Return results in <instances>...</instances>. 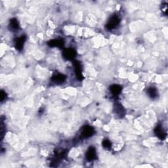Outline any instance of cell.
Here are the masks:
<instances>
[{
    "label": "cell",
    "mask_w": 168,
    "mask_h": 168,
    "mask_svg": "<svg viewBox=\"0 0 168 168\" xmlns=\"http://www.w3.org/2000/svg\"><path fill=\"white\" fill-rule=\"evenodd\" d=\"M95 129L92 126L87 125H84L81 129L80 131V138L81 139H87L92 137L95 134Z\"/></svg>",
    "instance_id": "1"
},
{
    "label": "cell",
    "mask_w": 168,
    "mask_h": 168,
    "mask_svg": "<svg viewBox=\"0 0 168 168\" xmlns=\"http://www.w3.org/2000/svg\"><path fill=\"white\" fill-rule=\"evenodd\" d=\"M120 22V19L117 15H114L112 16L106 24L107 29L111 30L114 29L115 28L119 25Z\"/></svg>",
    "instance_id": "2"
},
{
    "label": "cell",
    "mask_w": 168,
    "mask_h": 168,
    "mask_svg": "<svg viewBox=\"0 0 168 168\" xmlns=\"http://www.w3.org/2000/svg\"><path fill=\"white\" fill-rule=\"evenodd\" d=\"M62 56L64 59L68 60H72L76 56V51L72 48L64 49L62 51Z\"/></svg>",
    "instance_id": "3"
},
{
    "label": "cell",
    "mask_w": 168,
    "mask_h": 168,
    "mask_svg": "<svg viewBox=\"0 0 168 168\" xmlns=\"http://www.w3.org/2000/svg\"><path fill=\"white\" fill-rule=\"evenodd\" d=\"M73 66L74 68L76 78H78V80H82L83 79V76L82 74V69L80 62L78 60H74L73 62Z\"/></svg>",
    "instance_id": "4"
},
{
    "label": "cell",
    "mask_w": 168,
    "mask_h": 168,
    "mask_svg": "<svg viewBox=\"0 0 168 168\" xmlns=\"http://www.w3.org/2000/svg\"><path fill=\"white\" fill-rule=\"evenodd\" d=\"M97 158L96 149L93 146H90L86 154V159L88 162H92Z\"/></svg>",
    "instance_id": "5"
},
{
    "label": "cell",
    "mask_w": 168,
    "mask_h": 168,
    "mask_svg": "<svg viewBox=\"0 0 168 168\" xmlns=\"http://www.w3.org/2000/svg\"><path fill=\"white\" fill-rule=\"evenodd\" d=\"M155 134L157 137L161 140H164L167 136L166 132L161 125H158L155 129Z\"/></svg>",
    "instance_id": "6"
},
{
    "label": "cell",
    "mask_w": 168,
    "mask_h": 168,
    "mask_svg": "<svg viewBox=\"0 0 168 168\" xmlns=\"http://www.w3.org/2000/svg\"><path fill=\"white\" fill-rule=\"evenodd\" d=\"M66 80V76L65 74L60 73L54 74L51 78V81L57 84H60L64 83Z\"/></svg>",
    "instance_id": "7"
},
{
    "label": "cell",
    "mask_w": 168,
    "mask_h": 168,
    "mask_svg": "<svg viewBox=\"0 0 168 168\" xmlns=\"http://www.w3.org/2000/svg\"><path fill=\"white\" fill-rule=\"evenodd\" d=\"M48 45L51 47H59L61 48L65 45V41L62 39H51L48 41L47 43Z\"/></svg>",
    "instance_id": "8"
},
{
    "label": "cell",
    "mask_w": 168,
    "mask_h": 168,
    "mask_svg": "<svg viewBox=\"0 0 168 168\" xmlns=\"http://www.w3.org/2000/svg\"><path fill=\"white\" fill-rule=\"evenodd\" d=\"M26 39V36H21L16 39L15 47L18 51H20L23 50Z\"/></svg>",
    "instance_id": "9"
},
{
    "label": "cell",
    "mask_w": 168,
    "mask_h": 168,
    "mask_svg": "<svg viewBox=\"0 0 168 168\" xmlns=\"http://www.w3.org/2000/svg\"><path fill=\"white\" fill-rule=\"evenodd\" d=\"M122 87L117 84H114L110 87V91L114 96H118L122 92Z\"/></svg>",
    "instance_id": "10"
},
{
    "label": "cell",
    "mask_w": 168,
    "mask_h": 168,
    "mask_svg": "<svg viewBox=\"0 0 168 168\" xmlns=\"http://www.w3.org/2000/svg\"><path fill=\"white\" fill-rule=\"evenodd\" d=\"M9 28L12 31H17L19 29V23L16 18H13L10 20Z\"/></svg>",
    "instance_id": "11"
},
{
    "label": "cell",
    "mask_w": 168,
    "mask_h": 168,
    "mask_svg": "<svg viewBox=\"0 0 168 168\" xmlns=\"http://www.w3.org/2000/svg\"><path fill=\"white\" fill-rule=\"evenodd\" d=\"M147 94L148 95L152 98V99H156V98L158 95V92L157 91V89L154 87H150L148 89H147Z\"/></svg>",
    "instance_id": "12"
},
{
    "label": "cell",
    "mask_w": 168,
    "mask_h": 168,
    "mask_svg": "<svg viewBox=\"0 0 168 168\" xmlns=\"http://www.w3.org/2000/svg\"><path fill=\"white\" fill-rule=\"evenodd\" d=\"M115 113L116 114H118L119 116H122L123 115H124L125 111H124V108H123V107L122 106V104H115Z\"/></svg>",
    "instance_id": "13"
},
{
    "label": "cell",
    "mask_w": 168,
    "mask_h": 168,
    "mask_svg": "<svg viewBox=\"0 0 168 168\" xmlns=\"http://www.w3.org/2000/svg\"><path fill=\"white\" fill-rule=\"evenodd\" d=\"M102 145L105 149L110 150L112 147V143L108 139H104L102 143Z\"/></svg>",
    "instance_id": "14"
},
{
    "label": "cell",
    "mask_w": 168,
    "mask_h": 168,
    "mask_svg": "<svg viewBox=\"0 0 168 168\" xmlns=\"http://www.w3.org/2000/svg\"><path fill=\"white\" fill-rule=\"evenodd\" d=\"M5 134V128H4V123H3V121H2L1 123V137H2V140L3 139L4 135Z\"/></svg>",
    "instance_id": "15"
},
{
    "label": "cell",
    "mask_w": 168,
    "mask_h": 168,
    "mask_svg": "<svg viewBox=\"0 0 168 168\" xmlns=\"http://www.w3.org/2000/svg\"><path fill=\"white\" fill-rule=\"evenodd\" d=\"M7 99V94L4 91H1V102H3Z\"/></svg>",
    "instance_id": "16"
},
{
    "label": "cell",
    "mask_w": 168,
    "mask_h": 168,
    "mask_svg": "<svg viewBox=\"0 0 168 168\" xmlns=\"http://www.w3.org/2000/svg\"><path fill=\"white\" fill-rule=\"evenodd\" d=\"M162 12L165 14V15H167V4L165 3V4H163L162 5Z\"/></svg>",
    "instance_id": "17"
}]
</instances>
